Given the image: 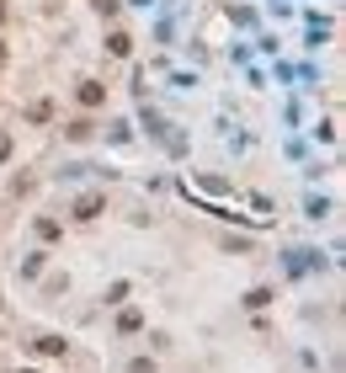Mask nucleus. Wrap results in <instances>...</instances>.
<instances>
[{
    "instance_id": "7ed1b4c3",
    "label": "nucleus",
    "mask_w": 346,
    "mask_h": 373,
    "mask_svg": "<svg viewBox=\"0 0 346 373\" xmlns=\"http://www.w3.org/2000/svg\"><path fill=\"white\" fill-rule=\"evenodd\" d=\"M38 352H43V357H59V352H64V341H59V336H43Z\"/></svg>"
},
{
    "instance_id": "f03ea898",
    "label": "nucleus",
    "mask_w": 346,
    "mask_h": 373,
    "mask_svg": "<svg viewBox=\"0 0 346 373\" xmlns=\"http://www.w3.org/2000/svg\"><path fill=\"white\" fill-rule=\"evenodd\" d=\"M96 214H102V197H96V192L75 203V219H96Z\"/></svg>"
},
{
    "instance_id": "39448f33",
    "label": "nucleus",
    "mask_w": 346,
    "mask_h": 373,
    "mask_svg": "<svg viewBox=\"0 0 346 373\" xmlns=\"http://www.w3.org/2000/svg\"><path fill=\"white\" fill-rule=\"evenodd\" d=\"M0 64H6V43H0Z\"/></svg>"
},
{
    "instance_id": "423d86ee",
    "label": "nucleus",
    "mask_w": 346,
    "mask_h": 373,
    "mask_svg": "<svg viewBox=\"0 0 346 373\" xmlns=\"http://www.w3.org/2000/svg\"><path fill=\"white\" fill-rule=\"evenodd\" d=\"M0 21H6V6H0Z\"/></svg>"
},
{
    "instance_id": "20e7f679",
    "label": "nucleus",
    "mask_w": 346,
    "mask_h": 373,
    "mask_svg": "<svg viewBox=\"0 0 346 373\" xmlns=\"http://www.w3.org/2000/svg\"><path fill=\"white\" fill-rule=\"evenodd\" d=\"M6 155H11V139H6V134H0V160H6Z\"/></svg>"
},
{
    "instance_id": "f257e3e1",
    "label": "nucleus",
    "mask_w": 346,
    "mask_h": 373,
    "mask_svg": "<svg viewBox=\"0 0 346 373\" xmlns=\"http://www.w3.org/2000/svg\"><path fill=\"white\" fill-rule=\"evenodd\" d=\"M107 101V91L96 85V80H80V107H102Z\"/></svg>"
}]
</instances>
